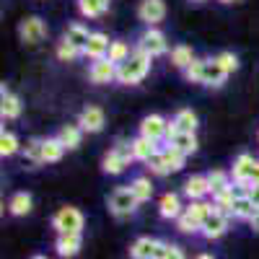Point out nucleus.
Wrapping results in <instances>:
<instances>
[{
  "label": "nucleus",
  "instance_id": "obj_26",
  "mask_svg": "<svg viewBox=\"0 0 259 259\" xmlns=\"http://www.w3.org/2000/svg\"><path fill=\"white\" fill-rule=\"evenodd\" d=\"M57 138L65 145V150H75L80 145V140H83V130H80V124H62Z\"/></svg>",
  "mask_w": 259,
  "mask_h": 259
},
{
  "label": "nucleus",
  "instance_id": "obj_32",
  "mask_svg": "<svg viewBox=\"0 0 259 259\" xmlns=\"http://www.w3.org/2000/svg\"><path fill=\"white\" fill-rule=\"evenodd\" d=\"M65 156V145L60 143V138H45V150H41V161L45 163H57Z\"/></svg>",
  "mask_w": 259,
  "mask_h": 259
},
{
  "label": "nucleus",
  "instance_id": "obj_2",
  "mask_svg": "<svg viewBox=\"0 0 259 259\" xmlns=\"http://www.w3.org/2000/svg\"><path fill=\"white\" fill-rule=\"evenodd\" d=\"M133 161H135L133 140H117V145L101 158V171L104 174H112V177H119Z\"/></svg>",
  "mask_w": 259,
  "mask_h": 259
},
{
  "label": "nucleus",
  "instance_id": "obj_23",
  "mask_svg": "<svg viewBox=\"0 0 259 259\" xmlns=\"http://www.w3.org/2000/svg\"><path fill=\"white\" fill-rule=\"evenodd\" d=\"M158 143H153V140H148V138H135L133 140V156H135V161H143V163H148L150 158H153L156 153H158Z\"/></svg>",
  "mask_w": 259,
  "mask_h": 259
},
{
  "label": "nucleus",
  "instance_id": "obj_39",
  "mask_svg": "<svg viewBox=\"0 0 259 259\" xmlns=\"http://www.w3.org/2000/svg\"><path fill=\"white\" fill-rule=\"evenodd\" d=\"M202 68H205V60H194L192 65H189V68L184 70V78L189 80V83H200L202 80Z\"/></svg>",
  "mask_w": 259,
  "mask_h": 259
},
{
  "label": "nucleus",
  "instance_id": "obj_35",
  "mask_svg": "<svg viewBox=\"0 0 259 259\" xmlns=\"http://www.w3.org/2000/svg\"><path fill=\"white\" fill-rule=\"evenodd\" d=\"M55 55H57V60H62V62H73V60H78V57H83V50H78L75 45H70V41H57V50H55Z\"/></svg>",
  "mask_w": 259,
  "mask_h": 259
},
{
  "label": "nucleus",
  "instance_id": "obj_9",
  "mask_svg": "<svg viewBox=\"0 0 259 259\" xmlns=\"http://www.w3.org/2000/svg\"><path fill=\"white\" fill-rule=\"evenodd\" d=\"M228 223H231V215H226L221 210H212V215L205 221L200 236L207 239V241H218V239H223V236L228 233Z\"/></svg>",
  "mask_w": 259,
  "mask_h": 259
},
{
  "label": "nucleus",
  "instance_id": "obj_22",
  "mask_svg": "<svg viewBox=\"0 0 259 259\" xmlns=\"http://www.w3.org/2000/svg\"><path fill=\"white\" fill-rule=\"evenodd\" d=\"M212 210H215L212 202H207V200H194V202H189V205L184 207V215H189V218L197 223L200 231H202V226H205V221L212 215Z\"/></svg>",
  "mask_w": 259,
  "mask_h": 259
},
{
  "label": "nucleus",
  "instance_id": "obj_37",
  "mask_svg": "<svg viewBox=\"0 0 259 259\" xmlns=\"http://www.w3.org/2000/svg\"><path fill=\"white\" fill-rule=\"evenodd\" d=\"M41 150H45V140H41V138H31L26 143V148H24V156L31 163H45V161H41Z\"/></svg>",
  "mask_w": 259,
  "mask_h": 259
},
{
  "label": "nucleus",
  "instance_id": "obj_11",
  "mask_svg": "<svg viewBox=\"0 0 259 259\" xmlns=\"http://www.w3.org/2000/svg\"><path fill=\"white\" fill-rule=\"evenodd\" d=\"M166 135H168V119H163L161 114L143 117V122H140V138L161 143V140H166Z\"/></svg>",
  "mask_w": 259,
  "mask_h": 259
},
{
  "label": "nucleus",
  "instance_id": "obj_27",
  "mask_svg": "<svg viewBox=\"0 0 259 259\" xmlns=\"http://www.w3.org/2000/svg\"><path fill=\"white\" fill-rule=\"evenodd\" d=\"M62 39L70 41V45H75L78 50H85V45H89V39H91V31L85 29L83 24H70L68 29H65Z\"/></svg>",
  "mask_w": 259,
  "mask_h": 259
},
{
  "label": "nucleus",
  "instance_id": "obj_21",
  "mask_svg": "<svg viewBox=\"0 0 259 259\" xmlns=\"http://www.w3.org/2000/svg\"><path fill=\"white\" fill-rule=\"evenodd\" d=\"M256 212H259V207L246 197V194H239L228 215H231V218H236V221H246V223H251V221L256 218Z\"/></svg>",
  "mask_w": 259,
  "mask_h": 259
},
{
  "label": "nucleus",
  "instance_id": "obj_49",
  "mask_svg": "<svg viewBox=\"0 0 259 259\" xmlns=\"http://www.w3.org/2000/svg\"><path fill=\"white\" fill-rule=\"evenodd\" d=\"M192 3H205V0H192Z\"/></svg>",
  "mask_w": 259,
  "mask_h": 259
},
{
  "label": "nucleus",
  "instance_id": "obj_31",
  "mask_svg": "<svg viewBox=\"0 0 259 259\" xmlns=\"http://www.w3.org/2000/svg\"><path fill=\"white\" fill-rule=\"evenodd\" d=\"M194 60H197V57H194L192 47H187V45H177V47H171V65H174V68L187 70Z\"/></svg>",
  "mask_w": 259,
  "mask_h": 259
},
{
  "label": "nucleus",
  "instance_id": "obj_17",
  "mask_svg": "<svg viewBox=\"0 0 259 259\" xmlns=\"http://www.w3.org/2000/svg\"><path fill=\"white\" fill-rule=\"evenodd\" d=\"M182 192H184V197H187L189 202H194V200H205L207 194H210L207 174H194V177H189V179L184 182Z\"/></svg>",
  "mask_w": 259,
  "mask_h": 259
},
{
  "label": "nucleus",
  "instance_id": "obj_38",
  "mask_svg": "<svg viewBox=\"0 0 259 259\" xmlns=\"http://www.w3.org/2000/svg\"><path fill=\"white\" fill-rule=\"evenodd\" d=\"M215 62H218L221 68H223V73H228V75L239 70V57H236L233 52H221V55H215Z\"/></svg>",
  "mask_w": 259,
  "mask_h": 259
},
{
  "label": "nucleus",
  "instance_id": "obj_40",
  "mask_svg": "<svg viewBox=\"0 0 259 259\" xmlns=\"http://www.w3.org/2000/svg\"><path fill=\"white\" fill-rule=\"evenodd\" d=\"M148 168H150V174H156V177H166V174H168V168H166V163H163V158H161V150L148 161Z\"/></svg>",
  "mask_w": 259,
  "mask_h": 259
},
{
  "label": "nucleus",
  "instance_id": "obj_13",
  "mask_svg": "<svg viewBox=\"0 0 259 259\" xmlns=\"http://www.w3.org/2000/svg\"><path fill=\"white\" fill-rule=\"evenodd\" d=\"M83 246V236L80 233H57V241H55V251L62 259H73L80 254Z\"/></svg>",
  "mask_w": 259,
  "mask_h": 259
},
{
  "label": "nucleus",
  "instance_id": "obj_6",
  "mask_svg": "<svg viewBox=\"0 0 259 259\" xmlns=\"http://www.w3.org/2000/svg\"><path fill=\"white\" fill-rule=\"evenodd\" d=\"M254 171H256V158L251 153H239L231 166V179L236 187H249L254 179Z\"/></svg>",
  "mask_w": 259,
  "mask_h": 259
},
{
  "label": "nucleus",
  "instance_id": "obj_7",
  "mask_svg": "<svg viewBox=\"0 0 259 259\" xmlns=\"http://www.w3.org/2000/svg\"><path fill=\"white\" fill-rule=\"evenodd\" d=\"M163 244L161 239H153V236H140L130 244V259H158L161 251H163Z\"/></svg>",
  "mask_w": 259,
  "mask_h": 259
},
{
  "label": "nucleus",
  "instance_id": "obj_15",
  "mask_svg": "<svg viewBox=\"0 0 259 259\" xmlns=\"http://www.w3.org/2000/svg\"><path fill=\"white\" fill-rule=\"evenodd\" d=\"M109 47H112V41H109V36H106L104 31H91V39H89V45H85V50H83V57H89L91 62L104 60L106 55H109Z\"/></svg>",
  "mask_w": 259,
  "mask_h": 259
},
{
  "label": "nucleus",
  "instance_id": "obj_12",
  "mask_svg": "<svg viewBox=\"0 0 259 259\" xmlns=\"http://www.w3.org/2000/svg\"><path fill=\"white\" fill-rule=\"evenodd\" d=\"M89 80L96 83V85H104V83L117 80V65H114L109 57L91 62V68H89Z\"/></svg>",
  "mask_w": 259,
  "mask_h": 259
},
{
  "label": "nucleus",
  "instance_id": "obj_18",
  "mask_svg": "<svg viewBox=\"0 0 259 259\" xmlns=\"http://www.w3.org/2000/svg\"><path fill=\"white\" fill-rule=\"evenodd\" d=\"M0 114L3 119H18L21 117V99L11 94V89L3 83L0 85Z\"/></svg>",
  "mask_w": 259,
  "mask_h": 259
},
{
  "label": "nucleus",
  "instance_id": "obj_20",
  "mask_svg": "<svg viewBox=\"0 0 259 259\" xmlns=\"http://www.w3.org/2000/svg\"><path fill=\"white\" fill-rule=\"evenodd\" d=\"M166 145L177 148L179 153H184V156L197 153V148H200V143H197V135H194V133H174L171 138H166Z\"/></svg>",
  "mask_w": 259,
  "mask_h": 259
},
{
  "label": "nucleus",
  "instance_id": "obj_8",
  "mask_svg": "<svg viewBox=\"0 0 259 259\" xmlns=\"http://www.w3.org/2000/svg\"><path fill=\"white\" fill-rule=\"evenodd\" d=\"M18 36L24 45H39V41L47 36V24L39 16H29L18 24Z\"/></svg>",
  "mask_w": 259,
  "mask_h": 259
},
{
  "label": "nucleus",
  "instance_id": "obj_3",
  "mask_svg": "<svg viewBox=\"0 0 259 259\" xmlns=\"http://www.w3.org/2000/svg\"><path fill=\"white\" fill-rule=\"evenodd\" d=\"M83 226H85L83 212L73 205H65L52 215V228L57 233H83Z\"/></svg>",
  "mask_w": 259,
  "mask_h": 259
},
{
  "label": "nucleus",
  "instance_id": "obj_47",
  "mask_svg": "<svg viewBox=\"0 0 259 259\" xmlns=\"http://www.w3.org/2000/svg\"><path fill=\"white\" fill-rule=\"evenodd\" d=\"M218 3H223V6H231V3H239V0H218Z\"/></svg>",
  "mask_w": 259,
  "mask_h": 259
},
{
  "label": "nucleus",
  "instance_id": "obj_48",
  "mask_svg": "<svg viewBox=\"0 0 259 259\" xmlns=\"http://www.w3.org/2000/svg\"><path fill=\"white\" fill-rule=\"evenodd\" d=\"M31 259H50V256H45V254H34Z\"/></svg>",
  "mask_w": 259,
  "mask_h": 259
},
{
  "label": "nucleus",
  "instance_id": "obj_43",
  "mask_svg": "<svg viewBox=\"0 0 259 259\" xmlns=\"http://www.w3.org/2000/svg\"><path fill=\"white\" fill-rule=\"evenodd\" d=\"M244 192H246V197L259 207V184H249V187H244Z\"/></svg>",
  "mask_w": 259,
  "mask_h": 259
},
{
  "label": "nucleus",
  "instance_id": "obj_44",
  "mask_svg": "<svg viewBox=\"0 0 259 259\" xmlns=\"http://www.w3.org/2000/svg\"><path fill=\"white\" fill-rule=\"evenodd\" d=\"M249 226H251V231H254V233H259V212H256V218H254Z\"/></svg>",
  "mask_w": 259,
  "mask_h": 259
},
{
  "label": "nucleus",
  "instance_id": "obj_30",
  "mask_svg": "<svg viewBox=\"0 0 259 259\" xmlns=\"http://www.w3.org/2000/svg\"><path fill=\"white\" fill-rule=\"evenodd\" d=\"M161 158H163V163H166V168H168V174H174V171H182L184 163H187V156L179 153V150H177V148H171V145L161 148Z\"/></svg>",
  "mask_w": 259,
  "mask_h": 259
},
{
  "label": "nucleus",
  "instance_id": "obj_45",
  "mask_svg": "<svg viewBox=\"0 0 259 259\" xmlns=\"http://www.w3.org/2000/svg\"><path fill=\"white\" fill-rule=\"evenodd\" d=\"M251 184H259V161H256V171H254V179H251Z\"/></svg>",
  "mask_w": 259,
  "mask_h": 259
},
{
  "label": "nucleus",
  "instance_id": "obj_36",
  "mask_svg": "<svg viewBox=\"0 0 259 259\" xmlns=\"http://www.w3.org/2000/svg\"><path fill=\"white\" fill-rule=\"evenodd\" d=\"M18 138L13 135V133H6V130H3V133H0V156H3V158H11V156H16L18 153Z\"/></svg>",
  "mask_w": 259,
  "mask_h": 259
},
{
  "label": "nucleus",
  "instance_id": "obj_19",
  "mask_svg": "<svg viewBox=\"0 0 259 259\" xmlns=\"http://www.w3.org/2000/svg\"><path fill=\"white\" fill-rule=\"evenodd\" d=\"M226 78H228V73H223V68L218 62H215V57L212 60H205V68H202V85H207V89H221V85L226 83Z\"/></svg>",
  "mask_w": 259,
  "mask_h": 259
},
{
  "label": "nucleus",
  "instance_id": "obj_41",
  "mask_svg": "<svg viewBox=\"0 0 259 259\" xmlns=\"http://www.w3.org/2000/svg\"><path fill=\"white\" fill-rule=\"evenodd\" d=\"M177 228H179L182 233H189V236H194V233H200V226L194 223V221L189 218V215H184V212H182V218L177 221Z\"/></svg>",
  "mask_w": 259,
  "mask_h": 259
},
{
  "label": "nucleus",
  "instance_id": "obj_42",
  "mask_svg": "<svg viewBox=\"0 0 259 259\" xmlns=\"http://www.w3.org/2000/svg\"><path fill=\"white\" fill-rule=\"evenodd\" d=\"M158 259H187V254H184V249L177 246V244H163V251H161Z\"/></svg>",
  "mask_w": 259,
  "mask_h": 259
},
{
  "label": "nucleus",
  "instance_id": "obj_34",
  "mask_svg": "<svg viewBox=\"0 0 259 259\" xmlns=\"http://www.w3.org/2000/svg\"><path fill=\"white\" fill-rule=\"evenodd\" d=\"M130 55H133V50H130V45L127 41H122V39H117V41H112V47H109V57L114 65H122L124 60H130Z\"/></svg>",
  "mask_w": 259,
  "mask_h": 259
},
{
  "label": "nucleus",
  "instance_id": "obj_1",
  "mask_svg": "<svg viewBox=\"0 0 259 259\" xmlns=\"http://www.w3.org/2000/svg\"><path fill=\"white\" fill-rule=\"evenodd\" d=\"M150 65H153V57L135 47L133 55H130V60L117 65V83H122V85H138L150 73Z\"/></svg>",
  "mask_w": 259,
  "mask_h": 259
},
{
  "label": "nucleus",
  "instance_id": "obj_4",
  "mask_svg": "<svg viewBox=\"0 0 259 259\" xmlns=\"http://www.w3.org/2000/svg\"><path fill=\"white\" fill-rule=\"evenodd\" d=\"M106 205H109V212L114 215V218H127V215H133L138 210L140 202L135 200V194L130 192V187H119L109 194Z\"/></svg>",
  "mask_w": 259,
  "mask_h": 259
},
{
  "label": "nucleus",
  "instance_id": "obj_10",
  "mask_svg": "<svg viewBox=\"0 0 259 259\" xmlns=\"http://www.w3.org/2000/svg\"><path fill=\"white\" fill-rule=\"evenodd\" d=\"M138 18L143 21L148 29L158 26L161 21L166 18V3H163V0H140V6H138Z\"/></svg>",
  "mask_w": 259,
  "mask_h": 259
},
{
  "label": "nucleus",
  "instance_id": "obj_5",
  "mask_svg": "<svg viewBox=\"0 0 259 259\" xmlns=\"http://www.w3.org/2000/svg\"><path fill=\"white\" fill-rule=\"evenodd\" d=\"M135 47L143 50V52L150 55V57H161V55L168 52V41H166V34L153 26V29H145V31L138 36V45H135Z\"/></svg>",
  "mask_w": 259,
  "mask_h": 259
},
{
  "label": "nucleus",
  "instance_id": "obj_28",
  "mask_svg": "<svg viewBox=\"0 0 259 259\" xmlns=\"http://www.w3.org/2000/svg\"><path fill=\"white\" fill-rule=\"evenodd\" d=\"M109 3L112 0H78V11L85 18H99L109 11Z\"/></svg>",
  "mask_w": 259,
  "mask_h": 259
},
{
  "label": "nucleus",
  "instance_id": "obj_29",
  "mask_svg": "<svg viewBox=\"0 0 259 259\" xmlns=\"http://www.w3.org/2000/svg\"><path fill=\"white\" fill-rule=\"evenodd\" d=\"M127 187H130V192L135 194V200H138L140 205H143V202H148L150 197H153V184H150V179H148V177H135Z\"/></svg>",
  "mask_w": 259,
  "mask_h": 259
},
{
  "label": "nucleus",
  "instance_id": "obj_14",
  "mask_svg": "<svg viewBox=\"0 0 259 259\" xmlns=\"http://www.w3.org/2000/svg\"><path fill=\"white\" fill-rule=\"evenodd\" d=\"M78 124H80L83 133H94V135L101 133L104 124H106L104 109H101V106H85V109L80 112V117H78Z\"/></svg>",
  "mask_w": 259,
  "mask_h": 259
},
{
  "label": "nucleus",
  "instance_id": "obj_46",
  "mask_svg": "<svg viewBox=\"0 0 259 259\" xmlns=\"http://www.w3.org/2000/svg\"><path fill=\"white\" fill-rule=\"evenodd\" d=\"M194 259H215V256H210V254H197Z\"/></svg>",
  "mask_w": 259,
  "mask_h": 259
},
{
  "label": "nucleus",
  "instance_id": "obj_24",
  "mask_svg": "<svg viewBox=\"0 0 259 259\" xmlns=\"http://www.w3.org/2000/svg\"><path fill=\"white\" fill-rule=\"evenodd\" d=\"M31 207H34V197H31L29 192H16L13 197H11V202H8V212L16 215V218H24V215H29Z\"/></svg>",
  "mask_w": 259,
  "mask_h": 259
},
{
  "label": "nucleus",
  "instance_id": "obj_16",
  "mask_svg": "<svg viewBox=\"0 0 259 259\" xmlns=\"http://www.w3.org/2000/svg\"><path fill=\"white\" fill-rule=\"evenodd\" d=\"M187 205H182V197L177 192H166L161 202H158V215L163 221H179L182 218V212H184Z\"/></svg>",
  "mask_w": 259,
  "mask_h": 259
},
{
  "label": "nucleus",
  "instance_id": "obj_33",
  "mask_svg": "<svg viewBox=\"0 0 259 259\" xmlns=\"http://www.w3.org/2000/svg\"><path fill=\"white\" fill-rule=\"evenodd\" d=\"M174 124H177L179 133H194V130H197V114L192 109H179L177 117H174Z\"/></svg>",
  "mask_w": 259,
  "mask_h": 259
},
{
  "label": "nucleus",
  "instance_id": "obj_25",
  "mask_svg": "<svg viewBox=\"0 0 259 259\" xmlns=\"http://www.w3.org/2000/svg\"><path fill=\"white\" fill-rule=\"evenodd\" d=\"M207 184H210V194H221L226 189L233 187V179H231V171H223V168H212L207 174Z\"/></svg>",
  "mask_w": 259,
  "mask_h": 259
}]
</instances>
